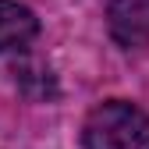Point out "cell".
I'll list each match as a JSON object with an SVG mask.
<instances>
[{"label":"cell","mask_w":149,"mask_h":149,"mask_svg":"<svg viewBox=\"0 0 149 149\" xmlns=\"http://www.w3.org/2000/svg\"><path fill=\"white\" fill-rule=\"evenodd\" d=\"M36 32H39V22L29 7H22L18 0H0V53L29 46Z\"/></svg>","instance_id":"obj_2"},{"label":"cell","mask_w":149,"mask_h":149,"mask_svg":"<svg viewBox=\"0 0 149 149\" xmlns=\"http://www.w3.org/2000/svg\"><path fill=\"white\" fill-rule=\"evenodd\" d=\"M85 149H149V114L128 100H107L82 124Z\"/></svg>","instance_id":"obj_1"}]
</instances>
